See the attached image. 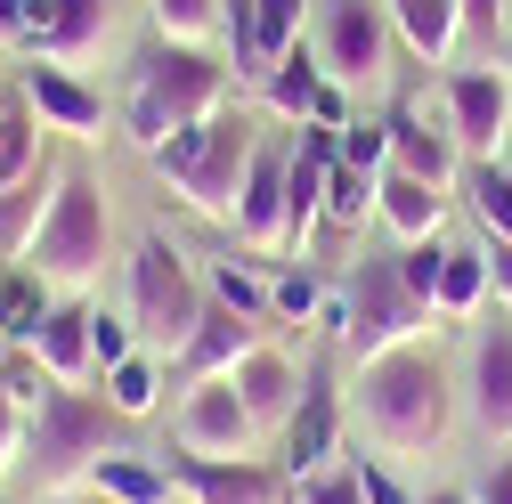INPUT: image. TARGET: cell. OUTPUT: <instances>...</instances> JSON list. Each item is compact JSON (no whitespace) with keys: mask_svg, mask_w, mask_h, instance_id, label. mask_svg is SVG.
Masks as SVG:
<instances>
[{"mask_svg":"<svg viewBox=\"0 0 512 504\" xmlns=\"http://www.w3.org/2000/svg\"><path fill=\"white\" fill-rule=\"evenodd\" d=\"M41 374H49V383H90V374H98V350H90V301H57L49 309V326L33 334V350H25Z\"/></svg>","mask_w":512,"mask_h":504,"instance_id":"cell-21","label":"cell"},{"mask_svg":"<svg viewBox=\"0 0 512 504\" xmlns=\"http://www.w3.org/2000/svg\"><path fill=\"white\" fill-rule=\"evenodd\" d=\"M480 252H488V293H496V301L512 309V236H488Z\"/></svg>","mask_w":512,"mask_h":504,"instance_id":"cell-41","label":"cell"},{"mask_svg":"<svg viewBox=\"0 0 512 504\" xmlns=\"http://www.w3.org/2000/svg\"><path fill=\"white\" fill-rule=\"evenodd\" d=\"M382 131H391V171L431 179V187H447V196H456V179H464V147H456V131H447V114L431 122L423 106H391V114H382Z\"/></svg>","mask_w":512,"mask_h":504,"instance_id":"cell-17","label":"cell"},{"mask_svg":"<svg viewBox=\"0 0 512 504\" xmlns=\"http://www.w3.org/2000/svg\"><path fill=\"white\" fill-rule=\"evenodd\" d=\"M171 480L187 488V504H285V480L269 464H212V456H171Z\"/></svg>","mask_w":512,"mask_h":504,"instance_id":"cell-18","label":"cell"},{"mask_svg":"<svg viewBox=\"0 0 512 504\" xmlns=\"http://www.w3.org/2000/svg\"><path fill=\"white\" fill-rule=\"evenodd\" d=\"M464 196H472V220L488 236H512V171L504 163H472L464 171Z\"/></svg>","mask_w":512,"mask_h":504,"instance_id":"cell-34","label":"cell"},{"mask_svg":"<svg viewBox=\"0 0 512 504\" xmlns=\"http://www.w3.org/2000/svg\"><path fill=\"white\" fill-rule=\"evenodd\" d=\"M98 383H106V407H114L122 423H147V415L163 407V391H171V366H163L155 350H131L122 366H106Z\"/></svg>","mask_w":512,"mask_h":504,"instance_id":"cell-26","label":"cell"},{"mask_svg":"<svg viewBox=\"0 0 512 504\" xmlns=\"http://www.w3.org/2000/svg\"><path fill=\"white\" fill-rule=\"evenodd\" d=\"M236 244L244 252H285V147L252 155V179L236 196Z\"/></svg>","mask_w":512,"mask_h":504,"instance_id":"cell-20","label":"cell"},{"mask_svg":"<svg viewBox=\"0 0 512 504\" xmlns=\"http://www.w3.org/2000/svg\"><path fill=\"white\" fill-rule=\"evenodd\" d=\"M25 17L33 0H0V49H25Z\"/></svg>","mask_w":512,"mask_h":504,"instance_id":"cell-43","label":"cell"},{"mask_svg":"<svg viewBox=\"0 0 512 504\" xmlns=\"http://www.w3.org/2000/svg\"><path fill=\"white\" fill-rule=\"evenodd\" d=\"M431 504H464V488H447V496H431Z\"/></svg>","mask_w":512,"mask_h":504,"instance_id":"cell-47","label":"cell"},{"mask_svg":"<svg viewBox=\"0 0 512 504\" xmlns=\"http://www.w3.org/2000/svg\"><path fill=\"white\" fill-rule=\"evenodd\" d=\"M17 98L41 114V131L74 139V147L106 139V90H98L90 74H74V66H49V57H33L25 82H17Z\"/></svg>","mask_w":512,"mask_h":504,"instance_id":"cell-11","label":"cell"},{"mask_svg":"<svg viewBox=\"0 0 512 504\" xmlns=\"http://www.w3.org/2000/svg\"><path fill=\"white\" fill-rule=\"evenodd\" d=\"M293 496H301V504H366V496H358V472H350V464H326V472L293 480Z\"/></svg>","mask_w":512,"mask_h":504,"instance_id":"cell-38","label":"cell"},{"mask_svg":"<svg viewBox=\"0 0 512 504\" xmlns=\"http://www.w3.org/2000/svg\"><path fill=\"white\" fill-rule=\"evenodd\" d=\"M90 488H98L106 504H171V472H163L155 456H131V448H106V456L90 464Z\"/></svg>","mask_w":512,"mask_h":504,"instance_id":"cell-27","label":"cell"},{"mask_svg":"<svg viewBox=\"0 0 512 504\" xmlns=\"http://www.w3.org/2000/svg\"><path fill=\"white\" fill-rule=\"evenodd\" d=\"M204 293L220 301V309H236V318H252V326H269L277 309H269V277L244 261V252H220V261L204 269Z\"/></svg>","mask_w":512,"mask_h":504,"instance_id":"cell-29","label":"cell"},{"mask_svg":"<svg viewBox=\"0 0 512 504\" xmlns=\"http://www.w3.org/2000/svg\"><path fill=\"white\" fill-rule=\"evenodd\" d=\"M464 504H480V496H464Z\"/></svg>","mask_w":512,"mask_h":504,"instance_id":"cell-49","label":"cell"},{"mask_svg":"<svg viewBox=\"0 0 512 504\" xmlns=\"http://www.w3.org/2000/svg\"><path fill=\"white\" fill-rule=\"evenodd\" d=\"M25 431H33V415L17 407V391H9V374H0V480L17 472V456H25Z\"/></svg>","mask_w":512,"mask_h":504,"instance_id":"cell-39","label":"cell"},{"mask_svg":"<svg viewBox=\"0 0 512 504\" xmlns=\"http://www.w3.org/2000/svg\"><path fill=\"white\" fill-rule=\"evenodd\" d=\"M326 326L342 334V358L350 366H374V358H391V350L431 342L439 334V309L423 293H407V277H399L391 252H366V261L350 269V285H342V301L326 309Z\"/></svg>","mask_w":512,"mask_h":504,"instance_id":"cell-4","label":"cell"},{"mask_svg":"<svg viewBox=\"0 0 512 504\" xmlns=\"http://www.w3.org/2000/svg\"><path fill=\"white\" fill-rule=\"evenodd\" d=\"M49 196H57V171L49 163L33 179H17V187H0V261H25V252H33V236L49 220Z\"/></svg>","mask_w":512,"mask_h":504,"instance_id":"cell-25","label":"cell"},{"mask_svg":"<svg viewBox=\"0 0 512 504\" xmlns=\"http://www.w3.org/2000/svg\"><path fill=\"white\" fill-rule=\"evenodd\" d=\"M350 472H358V496H366V504H423V496H415V488H407L391 464H374V456H358Z\"/></svg>","mask_w":512,"mask_h":504,"instance_id":"cell-40","label":"cell"},{"mask_svg":"<svg viewBox=\"0 0 512 504\" xmlns=\"http://www.w3.org/2000/svg\"><path fill=\"white\" fill-rule=\"evenodd\" d=\"M236 106V66L212 49H187V41H155L131 57V90H122V122H131V139L155 155L163 139L196 131V122L228 114Z\"/></svg>","mask_w":512,"mask_h":504,"instance_id":"cell-2","label":"cell"},{"mask_svg":"<svg viewBox=\"0 0 512 504\" xmlns=\"http://www.w3.org/2000/svg\"><path fill=\"white\" fill-rule=\"evenodd\" d=\"M382 9H391L407 57H423V66H447V57H456V41H464V9L456 0H382Z\"/></svg>","mask_w":512,"mask_h":504,"instance_id":"cell-24","label":"cell"},{"mask_svg":"<svg viewBox=\"0 0 512 504\" xmlns=\"http://www.w3.org/2000/svg\"><path fill=\"white\" fill-rule=\"evenodd\" d=\"M114 49V0H57V25L33 57H49V66H98V57Z\"/></svg>","mask_w":512,"mask_h":504,"instance_id":"cell-22","label":"cell"},{"mask_svg":"<svg viewBox=\"0 0 512 504\" xmlns=\"http://www.w3.org/2000/svg\"><path fill=\"white\" fill-rule=\"evenodd\" d=\"M464 407L488 439H512V309L496 301V318L472 334V358H464Z\"/></svg>","mask_w":512,"mask_h":504,"instance_id":"cell-12","label":"cell"},{"mask_svg":"<svg viewBox=\"0 0 512 504\" xmlns=\"http://www.w3.org/2000/svg\"><path fill=\"white\" fill-rule=\"evenodd\" d=\"M261 342H269V326H252V318H236V309H220V301H212L204 318H196V334H187V350L171 358V383H179V391L220 383V374H236Z\"/></svg>","mask_w":512,"mask_h":504,"instance_id":"cell-15","label":"cell"},{"mask_svg":"<svg viewBox=\"0 0 512 504\" xmlns=\"http://www.w3.org/2000/svg\"><path fill=\"white\" fill-rule=\"evenodd\" d=\"M391 57H399V25L382 0H326V17H317V66H326V82L374 90L391 74Z\"/></svg>","mask_w":512,"mask_h":504,"instance_id":"cell-8","label":"cell"},{"mask_svg":"<svg viewBox=\"0 0 512 504\" xmlns=\"http://www.w3.org/2000/svg\"><path fill=\"white\" fill-rule=\"evenodd\" d=\"M147 17L163 41H187V49L228 41V0H147Z\"/></svg>","mask_w":512,"mask_h":504,"instance_id":"cell-31","label":"cell"},{"mask_svg":"<svg viewBox=\"0 0 512 504\" xmlns=\"http://www.w3.org/2000/svg\"><path fill=\"white\" fill-rule=\"evenodd\" d=\"M33 171H41V114L25 98H9L0 106V187H17Z\"/></svg>","mask_w":512,"mask_h":504,"instance_id":"cell-32","label":"cell"},{"mask_svg":"<svg viewBox=\"0 0 512 504\" xmlns=\"http://www.w3.org/2000/svg\"><path fill=\"white\" fill-rule=\"evenodd\" d=\"M261 147H269V139H261V122H252L244 106H228V114L196 122V131L163 139V147H155V171H163V187H171L187 212H204V220L236 228V196H244L252 155H261Z\"/></svg>","mask_w":512,"mask_h":504,"instance_id":"cell-3","label":"cell"},{"mask_svg":"<svg viewBox=\"0 0 512 504\" xmlns=\"http://www.w3.org/2000/svg\"><path fill=\"white\" fill-rule=\"evenodd\" d=\"M480 504H512V448L488 464V480H480Z\"/></svg>","mask_w":512,"mask_h":504,"instance_id":"cell-44","label":"cell"},{"mask_svg":"<svg viewBox=\"0 0 512 504\" xmlns=\"http://www.w3.org/2000/svg\"><path fill=\"white\" fill-rule=\"evenodd\" d=\"M90 350H98V374L131 358V350H139V326H131V309H90Z\"/></svg>","mask_w":512,"mask_h":504,"instance_id":"cell-36","label":"cell"},{"mask_svg":"<svg viewBox=\"0 0 512 504\" xmlns=\"http://www.w3.org/2000/svg\"><path fill=\"white\" fill-rule=\"evenodd\" d=\"M350 423L374 439L382 456H431L447 448V431H456V374H447L423 342L415 350H391L358 366V391H350Z\"/></svg>","mask_w":512,"mask_h":504,"instance_id":"cell-1","label":"cell"},{"mask_svg":"<svg viewBox=\"0 0 512 504\" xmlns=\"http://www.w3.org/2000/svg\"><path fill=\"white\" fill-rule=\"evenodd\" d=\"M269 309H277V318L285 326H309V318H326V285H317L309 269H285V277H269Z\"/></svg>","mask_w":512,"mask_h":504,"instance_id":"cell-35","label":"cell"},{"mask_svg":"<svg viewBox=\"0 0 512 504\" xmlns=\"http://www.w3.org/2000/svg\"><path fill=\"white\" fill-rule=\"evenodd\" d=\"M261 106H269L277 122H326V131L350 122V98H342V82H326L317 49H285V57H277V66L261 74Z\"/></svg>","mask_w":512,"mask_h":504,"instance_id":"cell-13","label":"cell"},{"mask_svg":"<svg viewBox=\"0 0 512 504\" xmlns=\"http://www.w3.org/2000/svg\"><path fill=\"white\" fill-rule=\"evenodd\" d=\"M171 448H179V456H212V464H244L252 448H261V423H252L244 391L220 374V383L179 391V407H171Z\"/></svg>","mask_w":512,"mask_h":504,"instance_id":"cell-9","label":"cell"},{"mask_svg":"<svg viewBox=\"0 0 512 504\" xmlns=\"http://www.w3.org/2000/svg\"><path fill=\"white\" fill-rule=\"evenodd\" d=\"M0 309H9V342L17 350H33V334L49 326V309H57V293L25 269V261H9V269H0Z\"/></svg>","mask_w":512,"mask_h":504,"instance_id":"cell-30","label":"cell"},{"mask_svg":"<svg viewBox=\"0 0 512 504\" xmlns=\"http://www.w3.org/2000/svg\"><path fill=\"white\" fill-rule=\"evenodd\" d=\"M431 309H439V318H480V309H488V252L480 244H447L439 252Z\"/></svg>","mask_w":512,"mask_h":504,"instance_id":"cell-28","label":"cell"},{"mask_svg":"<svg viewBox=\"0 0 512 504\" xmlns=\"http://www.w3.org/2000/svg\"><path fill=\"white\" fill-rule=\"evenodd\" d=\"M374 171H350V163H334L326 171V228H342V236H366V220H374Z\"/></svg>","mask_w":512,"mask_h":504,"instance_id":"cell-33","label":"cell"},{"mask_svg":"<svg viewBox=\"0 0 512 504\" xmlns=\"http://www.w3.org/2000/svg\"><path fill=\"white\" fill-rule=\"evenodd\" d=\"M374 220L391 228V244L407 252V244H439L447 236V187H431V179H407V171H382L374 179Z\"/></svg>","mask_w":512,"mask_h":504,"instance_id":"cell-19","label":"cell"},{"mask_svg":"<svg viewBox=\"0 0 512 504\" xmlns=\"http://www.w3.org/2000/svg\"><path fill=\"white\" fill-rule=\"evenodd\" d=\"M228 383L244 391V407H252V423L269 431V423H285V415L301 407V383H309V374H301V366H293V358H285L277 342H261V350H252V358H244V366L228 374Z\"/></svg>","mask_w":512,"mask_h":504,"instance_id":"cell-23","label":"cell"},{"mask_svg":"<svg viewBox=\"0 0 512 504\" xmlns=\"http://www.w3.org/2000/svg\"><path fill=\"white\" fill-rule=\"evenodd\" d=\"M114 261V212H106V187L90 171H57V196H49V220L25 252V269L57 293V301H82Z\"/></svg>","mask_w":512,"mask_h":504,"instance_id":"cell-5","label":"cell"},{"mask_svg":"<svg viewBox=\"0 0 512 504\" xmlns=\"http://www.w3.org/2000/svg\"><path fill=\"white\" fill-rule=\"evenodd\" d=\"M204 309H212V293L196 285L187 252L171 236H139V252H131V326H139V342L179 358Z\"/></svg>","mask_w":512,"mask_h":504,"instance_id":"cell-7","label":"cell"},{"mask_svg":"<svg viewBox=\"0 0 512 504\" xmlns=\"http://www.w3.org/2000/svg\"><path fill=\"white\" fill-rule=\"evenodd\" d=\"M9 350H17V342H9V309H0V358H9Z\"/></svg>","mask_w":512,"mask_h":504,"instance_id":"cell-46","label":"cell"},{"mask_svg":"<svg viewBox=\"0 0 512 504\" xmlns=\"http://www.w3.org/2000/svg\"><path fill=\"white\" fill-rule=\"evenodd\" d=\"M456 9H464V33L496 41V33H504V9H512V0H456Z\"/></svg>","mask_w":512,"mask_h":504,"instance_id":"cell-42","label":"cell"},{"mask_svg":"<svg viewBox=\"0 0 512 504\" xmlns=\"http://www.w3.org/2000/svg\"><path fill=\"white\" fill-rule=\"evenodd\" d=\"M504 49H512V9H504Z\"/></svg>","mask_w":512,"mask_h":504,"instance_id":"cell-48","label":"cell"},{"mask_svg":"<svg viewBox=\"0 0 512 504\" xmlns=\"http://www.w3.org/2000/svg\"><path fill=\"white\" fill-rule=\"evenodd\" d=\"M309 0H228V66L261 82L285 49H301Z\"/></svg>","mask_w":512,"mask_h":504,"instance_id":"cell-14","label":"cell"},{"mask_svg":"<svg viewBox=\"0 0 512 504\" xmlns=\"http://www.w3.org/2000/svg\"><path fill=\"white\" fill-rule=\"evenodd\" d=\"M439 114H447V131H456L464 163H504V139H512V82H504V66L447 74Z\"/></svg>","mask_w":512,"mask_h":504,"instance_id":"cell-10","label":"cell"},{"mask_svg":"<svg viewBox=\"0 0 512 504\" xmlns=\"http://www.w3.org/2000/svg\"><path fill=\"white\" fill-rule=\"evenodd\" d=\"M342 163L382 179V171H391V131H382V122H358V114H350V122H342Z\"/></svg>","mask_w":512,"mask_h":504,"instance_id":"cell-37","label":"cell"},{"mask_svg":"<svg viewBox=\"0 0 512 504\" xmlns=\"http://www.w3.org/2000/svg\"><path fill=\"white\" fill-rule=\"evenodd\" d=\"M41 504H106L98 488H66V496H41Z\"/></svg>","mask_w":512,"mask_h":504,"instance_id":"cell-45","label":"cell"},{"mask_svg":"<svg viewBox=\"0 0 512 504\" xmlns=\"http://www.w3.org/2000/svg\"><path fill=\"white\" fill-rule=\"evenodd\" d=\"M114 407L74 391V383H49L41 407H33V431H25V456H33V480L41 496H66V488H90V464L114 448Z\"/></svg>","mask_w":512,"mask_h":504,"instance_id":"cell-6","label":"cell"},{"mask_svg":"<svg viewBox=\"0 0 512 504\" xmlns=\"http://www.w3.org/2000/svg\"><path fill=\"white\" fill-rule=\"evenodd\" d=\"M342 391H334V374L317 366L309 383H301V407L285 415V472L293 480H309V472H326L334 456H342Z\"/></svg>","mask_w":512,"mask_h":504,"instance_id":"cell-16","label":"cell"}]
</instances>
